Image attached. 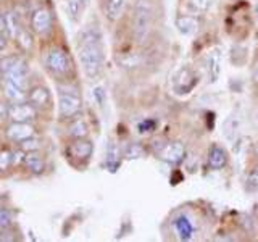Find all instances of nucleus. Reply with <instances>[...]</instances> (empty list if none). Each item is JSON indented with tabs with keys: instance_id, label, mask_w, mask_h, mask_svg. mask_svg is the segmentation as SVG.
Returning <instances> with one entry per match:
<instances>
[{
	"instance_id": "31",
	"label": "nucleus",
	"mask_w": 258,
	"mask_h": 242,
	"mask_svg": "<svg viewBox=\"0 0 258 242\" xmlns=\"http://www.w3.org/2000/svg\"><path fill=\"white\" fill-rule=\"evenodd\" d=\"M147 128V129H150V133L155 129V121H152V119H145V121H142V123L139 125V131L141 133H144V129Z\"/></svg>"
},
{
	"instance_id": "29",
	"label": "nucleus",
	"mask_w": 258,
	"mask_h": 242,
	"mask_svg": "<svg viewBox=\"0 0 258 242\" xmlns=\"http://www.w3.org/2000/svg\"><path fill=\"white\" fill-rule=\"evenodd\" d=\"M10 119V105L5 102H0V126Z\"/></svg>"
},
{
	"instance_id": "15",
	"label": "nucleus",
	"mask_w": 258,
	"mask_h": 242,
	"mask_svg": "<svg viewBox=\"0 0 258 242\" xmlns=\"http://www.w3.org/2000/svg\"><path fill=\"white\" fill-rule=\"evenodd\" d=\"M4 95L5 99L8 100V103H23V102H28V92L24 91V87L18 86L12 83V81H7L4 79Z\"/></svg>"
},
{
	"instance_id": "22",
	"label": "nucleus",
	"mask_w": 258,
	"mask_h": 242,
	"mask_svg": "<svg viewBox=\"0 0 258 242\" xmlns=\"http://www.w3.org/2000/svg\"><path fill=\"white\" fill-rule=\"evenodd\" d=\"M187 7L194 12V15H204L210 10L212 0H185Z\"/></svg>"
},
{
	"instance_id": "25",
	"label": "nucleus",
	"mask_w": 258,
	"mask_h": 242,
	"mask_svg": "<svg viewBox=\"0 0 258 242\" xmlns=\"http://www.w3.org/2000/svg\"><path fill=\"white\" fill-rule=\"evenodd\" d=\"M245 189L250 192L258 191V168H252L245 177Z\"/></svg>"
},
{
	"instance_id": "26",
	"label": "nucleus",
	"mask_w": 258,
	"mask_h": 242,
	"mask_svg": "<svg viewBox=\"0 0 258 242\" xmlns=\"http://www.w3.org/2000/svg\"><path fill=\"white\" fill-rule=\"evenodd\" d=\"M12 224H13V213L10 210L0 207V229L12 228Z\"/></svg>"
},
{
	"instance_id": "32",
	"label": "nucleus",
	"mask_w": 258,
	"mask_h": 242,
	"mask_svg": "<svg viewBox=\"0 0 258 242\" xmlns=\"http://www.w3.org/2000/svg\"><path fill=\"white\" fill-rule=\"evenodd\" d=\"M8 29L7 26V18H5V15L0 13V32H5Z\"/></svg>"
},
{
	"instance_id": "6",
	"label": "nucleus",
	"mask_w": 258,
	"mask_h": 242,
	"mask_svg": "<svg viewBox=\"0 0 258 242\" xmlns=\"http://www.w3.org/2000/svg\"><path fill=\"white\" fill-rule=\"evenodd\" d=\"M94 153V144L92 141L86 139H73L67 145V157L71 161H76V163H87L91 160Z\"/></svg>"
},
{
	"instance_id": "24",
	"label": "nucleus",
	"mask_w": 258,
	"mask_h": 242,
	"mask_svg": "<svg viewBox=\"0 0 258 242\" xmlns=\"http://www.w3.org/2000/svg\"><path fill=\"white\" fill-rule=\"evenodd\" d=\"M18 147L23 149L26 153H29V152H37L40 149V141L37 139L36 136H31V137H28V139L21 141L18 144Z\"/></svg>"
},
{
	"instance_id": "8",
	"label": "nucleus",
	"mask_w": 258,
	"mask_h": 242,
	"mask_svg": "<svg viewBox=\"0 0 258 242\" xmlns=\"http://www.w3.org/2000/svg\"><path fill=\"white\" fill-rule=\"evenodd\" d=\"M34 134H36L34 126L31 123H20V121H12L5 129L7 139L15 144H20L21 141L28 139V137L34 136Z\"/></svg>"
},
{
	"instance_id": "14",
	"label": "nucleus",
	"mask_w": 258,
	"mask_h": 242,
	"mask_svg": "<svg viewBox=\"0 0 258 242\" xmlns=\"http://www.w3.org/2000/svg\"><path fill=\"white\" fill-rule=\"evenodd\" d=\"M174 24L182 36H194L199 32V29L202 26V21L196 15H179L176 18Z\"/></svg>"
},
{
	"instance_id": "13",
	"label": "nucleus",
	"mask_w": 258,
	"mask_h": 242,
	"mask_svg": "<svg viewBox=\"0 0 258 242\" xmlns=\"http://www.w3.org/2000/svg\"><path fill=\"white\" fill-rule=\"evenodd\" d=\"M229 161V153L224 147L218 144H213L208 150V168L213 171H220V169L226 168Z\"/></svg>"
},
{
	"instance_id": "4",
	"label": "nucleus",
	"mask_w": 258,
	"mask_h": 242,
	"mask_svg": "<svg viewBox=\"0 0 258 242\" xmlns=\"http://www.w3.org/2000/svg\"><path fill=\"white\" fill-rule=\"evenodd\" d=\"M199 84V76L194 73L189 65H184L173 78V92L176 95H187Z\"/></svg>"
},
{
	"instance_id": "11",
	"label": "nucleus",
	"mask_w": 258,
	"mask_h": 242,
	"mask_svg": "<svg viewBox=\"0 0 258 242\" xmlns=\"http://www.w3.org/2000/svg\"><path fill=\"white\" fill-rule=\"evenodd\" d=\"M52 12L48 8H37L31 15V28L36 34H45L52 28Z\"/></svg>"
},
{
	"instance_id": "7",
	"label": "nucleus",
	"mask_w": 258,
	"mask_h": 242,
	"mask_svg": "<svg viewBox=\"0 0 258 242\" xmlns=\"http://www.w3.org/2000/svg\"><path fill=\"white\" fill-rule=\"evenodd\" d=\"M158 158L168 165H179L185 158V145L179 141L166 142L165 147L158 152Z\"/></svg>"
},
{
	"instance_id": "12",
	"label": "nucleus",
	"mask_w": 258,
	"mask_h": 242,
	"mask_svg": "<svg viewBox=\"0 0 258 242\" xmlns=\"http://www.w3.org/2000/svg\"><path fill=\"white\" fill-rule=\"evenodd\" d=\"M28 102L31 105H34L37 110H45L50 107V103H52L50 91L44 86H34L32 89H29V92H28Z\"/></svg>"
},
{
	"instance_id": "10",
	"label": "nucleus",
	"mask_w": 258,
	"mask_h": 242,
	"mask_svg": "<svg viewBox=\"0 0 258 242\" xmlns=\"http://www.w3.org/2000/svg\"><path fill=\"white\" fill-rule=\"evenodd\" d=\"M173 231L176 239L192 240L194 236H196V224L187 215H179L173 220Z\"/></svg>"
},
{
	"instance_id": "18",
	"label": "nucleus",
	"mask_w": 258,
	"mask_h": 242,
	"mask_svg": "<svg viewBox=\"0 0 258 242\" xmlns=\"http://www.w3.org/2000/svg\"><path fill=\"white\" fill-rule=\"evenodd\" d=\"M23 165L26 166L32 174H42L45 171V168H47L44 157L39 155L37 152H29V153H26Z\"/></svg>"
},
{
	"instance_id": "17",
	"label": "nucleus",
	"mask_w": 258,
	"mask_h": 242,
	"mask_svg": "<svg viewBox=\"0 0 258 242\" xmlns=\"http://www.w3.org/2000/svg\"><path fill=\"white\" fill-rule=\"evenodd\" d=\"M124 7H126V0H105V7H103L105 18L111 23L118 21L124 12Z\"/></svg>"
},
{
	"instance_id": "20",
	"label": "nucleus",
	"mask_w": 258,
	"mask_h": 242,
	"mask_svg": "<svg viewBox=\"0 0 258 242\" xmlns=\"http://www.w3.org/2000/svg\"><path fill=\"white\" fill-rule=\"evenodd\" d=\"M15 40L23 52H31L32 47H34V36H32V32L28 31L26 28H21L18 32H16Z\"/></svg>"
},
{
	"instance_id": "19",
	"label": "nucleus",
	"mask_w": 258,
	"mask_h": 242,
	"mask_svg": "<svg viewBox=\"0 0 258 242\" xmlns=\"http://www.w3.org/2000/svg\"><path fill=\"white\" fill-rule=\"evenodd\" d=\"M67 131L71 139H86L89 136V126L83 118H73Z\"/></svg>"
},
{
	"instance_id": "28",
	"label": "nucleus",
	"mask_w": 258,
	"mask_h": 242,
	"mask_svg": "<svg viewBox=\"0 0 258 242\" xmlns=\"http://www.w3.org/2000/svg\"><path fill=\"white\" fill-rule=\"evenodd\" d=\"M81 10H83V5H81L79 0H68V12H70L73 20H78L79 18Z\"/></svg>"
},
{
	"instance_id": "2",
	"label": "nucleus",
	"mask_w": 258,
	"mask_h": 242,
	"mask_svg": "<svg viewBox=\"0 0 258 242\" xmlns=\"http://www.w3.org/2000/svg\"><path fill=\"white\" fill-rule=\"evenodd\" d=\"M153 15L155 7L153 0H136L133 7V20H131V32L136 44L142 45L149 39L153 26Z\"/></svg>"
},
{
	"instance_id": "5",
	"label": "nucleus",
	"mask_w": 258,
	"mask_h": 242,
	"mask_svg": "<svg viewBox=\"0 0 258 242\" xmlns=\"http://www.w3.org/2000/svg\"><path fill=\"white\" fill-rule=\"evenodd\" d=\"M83 110V100L78 92H63L58 94V116L60 119H73Z\"/></svg>"
},
{
	"instance_id": "34",
	"label": "nucleus",
	"mask_w": 258,
	"mask_h": 242,
	"mask_svg": "<svg viewBox=\"0 0 258 242\" xmlns=\"http://www.w3.org/2000/svg\"><path fill=\"white\" fill-rule=\"evenodd\" d=\"M252 79H253V83H255V84H258V65H255V68H253Z\"/></svg>"
},
{
	"instance_id": "33",
	"label": "nucleus",
	"mask_w": 258,
	"mask_h": 242,
	"mask_svg": "<svg viewBox=\"0 0 258 242\" xmlns=\"http://www.w3.org/2000/svg\"><path fill=\"white\" fill-rule=\"evenodd\" d=\"M5 47H7V39L4 36V32H0V50H2V48H5Z\"/></svg>"
},
{
	"instance_id": "27",
	"label": "nucleus",
	"mask_w": 258,
	"mask_h": 242,
	"mask_svg": "<svg viewBox=\"0 0 258 242\" xmlns=\"http://www.w3.org/2000/svg\"><path fill=\"white\" fill-rule=\"evenodd\" d=\"M12 165H13L12 163V152L7 149H2L0 150V173H5Z\"/></svg>"
},
{
	"instance_id": "21",
	"label": "nucleus",
	"mask_w": 258,
	"mask_h": 242,
	"mask_svg": "<svg viewBox=\"0 0 258 242\" xmlns=\"http://www.w3.org/2000/svg\"><path fill=\"white\" fill-rule=\"evenodd\" d=\"M145 153H147V150H145V147L142 144L139 142H133L129 144L127 147L124 149V158L126 160H139V158H144Z\"/></svg>"
},
{
	"instance_id": "9",
	"label": "nucleus",
	"mask_w": 258,
	"mask_h": 242,
	"mask_svg": "<svg viewBox=\"0 0 258 242\" xmlns=\"http://www.w3.org/2000/svg\"><path fill=\"white\" fill-rule=\"evenodd\" d=\"M37 108L29 102L12 103L10 105V121H20V123H31L37 118Z\"/></svg>"
},
{
	"instance_id": "23",
	"label": "nucleus",
	"mask_w": 258,
	"mask_h": 242,
	"mask_svg": "<svg viewBox=\"0 0 258 242\" xmlns=\"http://www.w3.org/2000/svg\"><path fill=\"white\" fill-rule=\"evenodd\" d=\"M5 18H7V26H8V29H10L12 36H15L16 32H18V31L21 29L20 15L16 13L15 10H12V12H8V13L5 15Z\"/></svg>"
},
{
	"instance_id": "1",
	"label": "nucleus",
	"mask_w": 258,
	"mask_h": 242,
	"mask_svg": "<svg viewBox=\"0 0 258 242\" xmlns=\"http://www.w3.org/2000/svg\"><path fill=\"white\" fill-rule=\"evenodd\" d=\"M78 58L89 79L100 76L105 65V47L99 28H86L78 36Z\"/></svg>"
},
{
	"instance_id": "3",
	"label": "nucleus",
	"mask_w": 258,
	"mask_h": 242,
	"mask_svg": "<svg viewBox=\"0 0 258 242\" xmlns=\"http://www.w3.org/2000/svg\"><path fill=\"white\" fill-rule=\"evenodd\" d=\"M44 67L50 75L63 81H68L70 75L73 73V62L68 52L63 50L61 47L47 48L44 53Z\"/></svg>"
},
{
	"instance_id": "16",
	"label": "nucleus",
	"mask_w": 258,
	"mask_h": 242,
	"mask_svg": "<svg viewBox=\"0 0 258 242\" xmlns=\"http://www.w3.org/2000/svg\"><path fill=\"white\" fill-rule=\"evenodd\" d=\"M205 65H207V71H208V78L212 79V83L220 79L221 75V53L218 48L207 53L205 58Z\"/></svg>"
},
{
	"instance_id": "30",
	"label": "nucleus",
	"mask_w": 258,
	"mask_h": 242,
	"mask_svg": "<svg viewBox=\"0 0 258 242\" xmlns=\"http://www.w3.org/2000/svg\"><path fill=\"white\" fill-rule=\"evenodd\" d=\"M24 157H26V152H24L23 149L18 147L16 150H13V152H12V163H13V166L23 163V161H24Z\"/></svg>"
},
{
	"instance_id": "35",
	"label": "nucleus",
	"mask_w": 258,
	"mask_h": 242,
	"mask_svg": "<svg viewBox=\"0 0 258 242\" xmlns=\"http://www.w3.org/2000/svg\"><path fill=\"white\" fill-rule=\"evenodd\" d=\"M81 2V5H83V8H86L87 5H89V2H91V0H79Z\"/></svg>"
},
{
	"instance_id": "36",
	"label": "nucleus",
	"mask_w": 258,
	"mask_h": 242,
	"mask_svg": "<svg viewBox=\"0 0 258 242\" xmlns=\"http://www.w3.org/2000/svg\"><path fill=\"white\" fill-rule=\"evenodd\" d=\"M255 16H256V20H258V4L255 5Z\"/></svg>"
}]
</instances>
